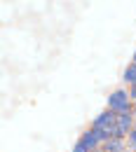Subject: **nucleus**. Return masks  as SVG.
I'll return each instance as SVG.
<instances>
[{
    "label": "nucleus",
    "instance_id": "1",
    "mask_svg": "<svg viewBox=\"0 0 136 152\" xmlns=\"http://www.w3.org/2000/svg\"><path fill=\"white\" fill-rule=\"evenodd\" d=\"M108 110H113V113H134V101H132V96L129 91H124V89H117L113 94L108 96Z\"/></svg>",
    "mask_w": 136,
    "mask_h": 152
},
{
    "label": "nucleus",
    "instance_id": "2",
    "mask_svg": "<svg viewBox=\"0 0 136 152\" xmlns=\"http://www.w3.org/2000/svg\"><path fill=\"white\" fill-rule=\"evenodd\" d=\"M99 148H103V145H101V140H99L96 131L89 129V131H85L80 136V140L75 143L73 152H94V150H99Z\"/></svg>",
    "mask_w": 136,
    "mask_h": 152
},
{
    "label": "nucleus",
    "instance_id": "3",
    "mask_svg": "<svg viewBox=\"0 0 136 152\" xmlns=\"http://www.w3.org/2000/svg\"><path fill=\"white\" fill-rule=\"evenodd\" d=\"M117 126V113L113 110H106V113H101L92 122V129H103V131H110V129H115Z\"/></svg>",
    "mask_w": 136,
    "mask_h": 152
},
{
    "label": "nucleus",
    "instance_id": "4",
    "mask_svg": "<svg viewBox=\"0 0 136 152\" xmlns=\"http://www.w3.org/2000/svg\"><path fill=\"white\" fill-rule=\"evenodd\" d=\"M134 126H136L134 113H120L117 115V131H120V138H127Z\"/></svg>",
    "mask_w": 136,
    "mask_h": 152
},
{
    "label": "nucleus",
    "instance_id": "5",
    "mask_svg": "<svg viewBox=\"0 0 136 152\" xmlns=\"http://www.w3.org/2000/svg\"><path fill=\"white\" fill-rule=\"evenodd\" d=\"M106 152H124V138H110L108 143H103Z\"/></svg>",
    "mask_w": 136,
    "mask_h": 152
},
{
    "label": "nucleus",
    "instance_id": "6",
    "mask_svg": "<svg viewBox=\"0 0 136 152\" xmlns=\"http://www.w3.org/2000/svg\"><path fill=\"white\" fill-rule=\"evenodd\" d=\"M122 82H127V84H136V63H134V61L124 68V73H122Z\"/></svg>",
    "mask_w": 136,
    "mask_h": 152
},
{
    "label": "nucleus",
    "instance_id": "7",
    "mask_svg": "<svg viewBox=\"0 0 136 152\" xmlns=\"http://www.w3.org/2000/svg\"><path fill=\"white\" fill-rule=\"evenodd\" d=\"M127 140H129V148L132 150H136V126L129 131V136H127Z\"/></svg>",
    "mask_w": 136,
    "mask_h": 152
},
{
    "label": "nucleus",
    "instance_id": "8",
    "mask_svg": "<svg viewBox=\"0 0 136 152\" xmlns=\"http://www.w3.org/2000/svg\"><path fill=\"white\" fill-rule=\"evenodd\" d=\"M94 152H106V150H103V148H99V150H94Z\"/></svg>",
    "mask_w": 136,
    "mask_h": 152
},
{
    "label": "nucleus",
    "instance_id": "9",
    "mask_svg": "<svg viewBox=\"0 0 136 152\" xmlns=\"http://www.w3.org/2000/svg\"><path fill=\"white\" fill-rule=\"evenodd\" d=\"M134 117H136V101H134Z\"/></svg>",
    "mask_w": 136,
    "mask_h": 152
},
{
    "label": "nucleus",
    "instance_id": "10",
    "mask_svg": "<svg viewBox=\"0 0 136 152\" xmlns=\"http://www.w3.org/2000/svg\"><path fill=\"white\" fill-rule=\"evenodd\" d=\"M124 152H136V150H124Z\"/></svg>",
    "mask_w": 136,
    "mask_h": 152
},
{
    "label": "nucleus",
    "instance_id": "11",
    "mask_svg": "<svg viewBox=\"0 0 136 152\" xmlns=\"http://www.w3.org/2000/svg\"><path fill=\"white\" fill-rule=\"evenodd\" d=\"M134 63H136V52H134Z\"/></svg>",
    "mask_w": 136,
    "mask_h": 152
},
{
    "label": "nucleus",
    "instance_id": "12",
    "mask_svg": "<svg viewBox=\"0 0 136 152\" xmlns=\"http://www.w3.org/2000/svg\"><path fill=\"white\" fill-rule=\"evenodd\" d=\"M129 87H132V84H129Z\"/></svg>",
    "mask_w": 136,
    "mask_h": 152
}]
</instances>
